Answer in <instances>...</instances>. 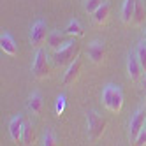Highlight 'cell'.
<instances>
[{
    "instance_id": "cell-1",
    "label": "cell",
    "mask_w": 146,
    "mask_h": 146,
    "mask_svg": "<svg viewBox=\"0 0 146 146\" xmlns=\"http://www.w3.org/2000/svg\"><path fill=\"white\" fill-rule=\"evenodd\" d=\"M102 102L109 111L120 113L123 108V92L116 85H108L102 90Z\"/></svg>"
},
{
    "instance_id": "cell-2",
    "label": "cell",
    "mask_w": 146,
    "mask_h": 146,
    "mask_svg": "<svg viewBox=\"0 0 146 146\" xmlns=\"http://www.w3.org/2000/svg\"><path fill=\"white\" fill-rule=\"evenodd\" d=\"M78 55H79V44H78L76 39H72L65 46H62L60 49L55 51V56H53L55 65H58V67L69 65L70 62H74L78 58Z\"/></svg>"
},
{
    "instance_id": "cell-3",
    "label": "cell",
    "mask_w": 146,
    "mask_h": 146,
    "mask_svg": "<svg viewBox=\"0 0 146 146\" xmlns=\"http://www.w3.org/2000/svg\"><path fill=\"white\" fill-rule=\"evenodd\" d=\"M86 125H88V135H90V139L97 141L100 135L104 134V129H106V120H104L99 113L90 111L86 114Z\"/></svg>"
},
{
    "instance_id": "cell-4",
    "label": "cell",
    "mask_w": 146,
    "mask_h": 146,
    "mask_svg": "<svg viewBox=\"0 0 146 146\" xmlns=\"http://www.w3.org/2000/svg\"><path fill=\"white\" fill-rule=\"evenodd\" d=\"M32 72L35 78H46L49 74V65H48V55L42 48H37V53L34 56Z\"/></svg>"
},
{
    "instance_id": "cell-5",
    "label": "cell",
    "mask_w": 146,
    "mask_h": 146,
    "mask_svg": "<svg viewBox=\"0 0 146 146\" xmlns=\"http://www.w3.org/2000/svg\"><path fill=\"white\" fill-rule=\"evenodd\" d=\"M144 125H146V109L139 108L134 113V116L130 118V123H129V137L132 141L137 137V134L141 132V129L144 127Z\"/></svg>"
},
{
    "instance_id": "cell-6",
    "label": "cell",
    "mask_w": 146,
    "mask_h": 146,
    "mask_svg": "<svg viewBox=\"0 0 146 146\" xmlns=\"http://www.w3.org/2000/svg\"><path fill=\"white\" fill-rule=\"evenodd\" d=\"M28 37H30V42H32L34 48L42 46V42L46 40V23L42 21V19H37V21L32 25Z\"/></svg>"
},
{
    "instance_id": "cell-7",
    "label": "cell",
    "mask_w": 146,
    "mask_h": 146,
    "mask_svg": "<svg viewBox=\"0 0 146 146\" xmlns=\"http://www.w3.org/2000/svg\"><path fill=\"white\" fill-rule=\"evenodd\" d=\"M86 53H88V56L93 64H100L104 60V55H106V44L102 40H93V42H90Z\"/></svg>"
},
{
    "instance_id": "cell-8",
    "label": "cell",
    "mask_w": 146,
    "mask_h": 146,
    "mask_svg": "<svg viewBox=\"0 0 146 146\" xmlns=\"http://www.w3.org/2000/svg\"><path fill=\"white\" fill-rule=\"evenodd\" d=\"M127 72H129V78L132 81H137L141 72H143V65H141V62L135 53H130L127 58Z\"/></svg>"
},
{
    "instance_id": "cell-9",
    "label": "cell",
    "mask_w": 146,
    "mask_h": 146,
    "mask_svg": "<svg viewBox=\"0 0 146 146\" xmlns=\"http://www.w3.org/2000/svg\"><path fill=\"white\" fill-rule=\"evenodd\" d=\"M23 125H25V120L21 114H18V116H14L11 120V123H9V135H11L13 141H21V132H23Z\"/></svg>"
},
{
    "instance_id": "cell-10",
    "label": "cell",
    "mask_w": 146,
    "mask_h": 146,
    "mask_svg": "<svg viewBox=\"0 0 146 146\" xmlns=\"http://www.w3.org/2000/svg\"><path fill=\"white\" fill-rule=\"evenodd\" d=\"M79 70H81V60L78 56L74 62H70V64L67 65V70H65V74H64V85H70V83H74V79L79 76Z\"/></svg>"
},
{
    "instance_id": "cell-11",
    "label": "cell",
    "mask_w": 146,
    "mask_h": 146,
    "mask_svg": "<svg viewBox=\"0 0 146 146\" xmlns=\"http://www.w3.org/2000/svg\"><path fill=\"white\" fill-rule=\"evenodd\" d=\"M69 42L67 40V34H62V32H58V30H55V32H51L49 35H48V46L51 48V49H60L62 46H65Z\"/></svg>"
},
{
    "instance_id": "cell-12",
    "label": "cell",
    "mask_w": 146,
    "mask_h": 146,
    "mask_svg": "<svg viewBox=\"0 0 146 146\" xmlns=\"http://www.w3.org/2000/svg\"><path fill=\"white\" fill-rule=\"evenodd\" d=\"M0 48H2L4 53L11 55V56H14L18 53V44L13 39V35H9V34H2V37H0Z\"/></svg>"
},
{
    "instance_id": "cell-13",
    "label": "cell",
    "mask_w": 146,
    "mask_h": 146,
    "mask_svg": "<svg viewBox=\"0 0 146 146\" xmlns=\"http://www.w3.org/2000/svg\"><path fill=\"white\" fill-rule=\"evenodd\" d=\"M135 4H137V0H125V2H123V7H121V19H123V23H130V19H134Z\"/></svg>"
},
{
    "instance_id": "cell-14",
    "label": "cell",
    "mask_w": 146,
    "mask_h": 146,
    "mask_svg": "<svg viewBox=\"0 0 146 146\" xmlns=\"http://www.w3.org/2000/svg\"><path fill=\"white\" fill-rule=\"evenodd\" d=\"M27 108H28V111H32V113L39 114V113H40V109H42V95H40L39 92H34L32 95L28 97Z\"/></svg>"
},
{
    "instance_id": "cell-15",
    "label": "cell",
    "mask_w": 146,
    "mask_h": 146,
    "mask_svg": "<svg viewBox=\"0 0 146 146\" xmlns=\"http://www.w3.org/2000/svg\"><path fill=\"white\" fill-rule=\"evenodd\" d=\"M108 16H109V4L106 2V0H104V2H102V5L97 9L95 13H93V19H95V23L102 25V23H106Z\"/></svg>"
},
{
    "instance_id": "cell-16",
    "label": "cell",
    "mask_w": 146,
    "mask_h": 146,
    "mask_svg": "<svg viewBox=\"0 0 146 146\" xmlns=\"http://www.w3.org/2000/svg\"><path fill=\"white\" fill-rule=\"evenodd\" d=\"M65 34L70 35V37H81L85 34V30H83V25L78 21V19H72V21H69V25L65 28Z\"/></svg>"
},
{
    "instance_id": "cell-17",
    "label": "cell",
    "mask_w": 146,
    "mask_h": 146,
    "mask_svg": "<svg viewBox=\"0 0 146 146\" xmlns=\"http://www.w3.org/2000/svg\"><path fill=\"white\" fill-rule=\"evenodd\" d=\"M144 13H146L144 2H143V0H137V4H135V11H134V23L135 25H141L144 21Z\"/></svg>"
},
{
    "instance_id": "cell-18",
    "label": "cell",
    "mask_w": 146,
    "mask_h": 146,
    "mask_svg": "<svg viewBox=\"0 0 146 146\" xmlns=\"http://www.w3.org/2000/svg\"><path fill=\"white\" fill-rule=\"evenodd\" d=\"M21 143H23V144H32V143H34V130H32V125H30V123H25V125H23Z\"/></svg>"
},
{
    "instance_id": "cell-19",
    "label": "cell",
    "mask_w": 146,
    "mask_h": 146,
    "mask_svg": "<svg viewBox=\"0 0 146 146\" xmlns=\"http://www.w3.org/2000/svg\"><path fill=\"white\" fill-rule=\"evenodd\" d=\"M135 55H137L141 65H143V70L146 72V40H141V42L137 44V48H135Z\"/></svg>"
},
{
    "instance_id": "cell-20",
    "label": "cell",
    "mask_w": 146,
    "mask_h": 146,
    "mask_svg": "<svg viewBox=\"0 0 146 146\" xmlns=\"http://www.w3.org/2000/svg\"><path fill=\"white\" fill-rule=\"evenodd\" d=\"M102 2H104V0H85V11L88 14H93L102 5Z\"/></svg>"
},
{
    "instance_id": "cell-21",
    "label": "cell",
    "mask_w": 146,
    "mask_h": 146,
    "mask_svg": "<svg viewBox=\"0 0 146 146\" xmlns=\"http://www.w3.org/2000/svg\"><path fill=\"white\" fill-rule=\"evenodd\" d=\"M42 144H44V146H53V144H56V137H55V134L51 132V130H48V132L44 134Z\"/></svg>"
},
{
    "instance_id": "cell-22",
    "label": "cell",
    "mask_w": 146,
    "mask_h": 146,
    "mask_svg": "<svg viewBox=\"0 0 146 146\" xmlns=\"http://www.w3.org/2000/svg\"><path fill=\"white\" fill-rule=\"evenodd\" d=\"M134 144H137V146H144L146 144V125L141 129V132L137 134V137L134 139Z\"/></svg>"
},
{
    "instance_id": "cell-23",
    "label": "cell",
    "mask_w": 146,
    "mask_h": 146,
    "mask_svg": "<svg viewBox=\"0 0 146 146\" xmlns=\"http://www.w3.org/2000/svg\"><path fill=\"white\" fill-rule=\"evenodd\" d=\"M64 108H65V97H64V95H60V97H58V100H56V113H58V114H62Z\"/></svg>"
},
{
    "instance_id": "cell-24",
    "label": "cell",
    "mask_w": 146,
    "mask_h": 146,
    "mask_svg": "<svg viewBox=\"0 0 146 146\" xmlns=\"http://www.w3.org/2000/svg\"><path fill=\"white\" fill-rule=\"evenodd\" d=\"M143 86H144V90H146V78H144V81H143Z\"/></svg>"
},
{
    "instance_id": "cell-25",
    "label": "cell",
    "mask_w": 146,
    "mask_h": 146,
    "mask_svg": "<svg viewBox=\"0 0 146 146\" xmlns=\"http://www.w3.org/2000/svg\"><path fill=\"white\" fill-rule=\"evenodd\" d=\"M143 34H144V40H146V27H144V30H143Z\"/></svg>"
}]
</instances>
